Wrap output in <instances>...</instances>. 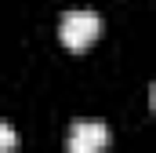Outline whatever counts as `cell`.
Instances as JSON below:
<instances>
[{
  "instance_id": "cell-1",
  "label": "cell",
  "mask_w": 156,
  "mask_h": 153,
  "mask_svg": "<svg viewBox=\"0 0 156 153\" xmlns=\"http://www.w3.org/2000/svg\"><path fill=\"white\" fill-rule=\"evenodd\" d=\"M98 29H102V18H98L94 11H87V7L66 11L62 22H58V37H62V44H66L69 51H83L91 40L98 37Z\"/></svg>"
},
{
  "instance_id": "cell-2",
  "label": "cell",
  "mask_w": 156,
  "mask_h": 153,
  "mask_svg": "<svg viewBox=\"0 0 156 153\" xmlns=\"http://www.w3.org/2000/svg\"><path fill=\"white\" fill-rule=\"evenodd\" d=\"M66 146L69 153H102L109 146V128H105V120H76L73 128H69V135H66Z\"/></svg>"
},
{
  "instance_id": "cell-3",
  "label": "cell",
  "mask_w": 156,
  "mask_h": 153,
  "mask_svg": "<svg viewBox=\"0 0 156 153\" xmlns=\"http://www.w3.org/2000/svg\"><path fill=\"white\" fill-rule=\"evenodd\" d=\"M0 146H4V153H11V146H15V128L7 120L0 124Z\"/></svg>"
},
{
  "instance_id": "cell-4",
  "label": "cell",
  "mask_w": 156,
  "mask_h": 153,
  "mask_svg": "<svg viewBox=\"0 0 156 153\" xmlns=\"http://www.w3.org/2000/svg\"><path fill=\"white\" fill-rule=\"evenodd\" d=\"M149 99H153V110H156V84H153V95H149Z\"/></svg>"
}]
</instances>
